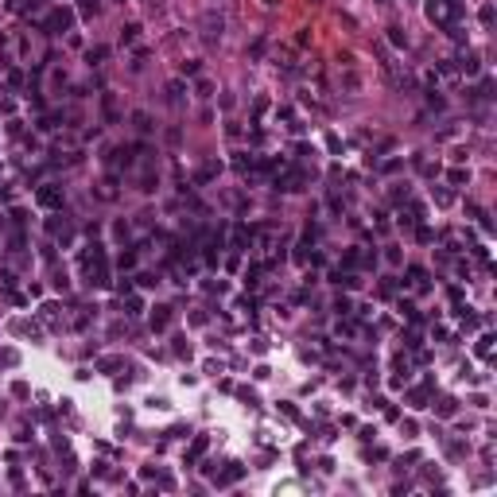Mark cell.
<instances>
[{"instance_id": "1", "label": "cell", "mask_w": 497, "mask_h": 497, "mask_svg": "<svg viewBox=\"0 0 497 497\" xmlns=\"http://www.w3.org/2000/svg\"><path fill=\"white\" fill-rule=\"evenodd\" d=\"M35 202H39V206H47V210H58V206H62V190H58L55 183H47V187H39V190H35Z\"/></svg>"}, {"instance_id": "2", "label": "cell", "mask_w": 497, "mask_h": 497, "mask_svg": "<svg viewBox=\"0 0 497 497\" xmlns=\"http://www.w3.org/2000/svg\"><path fill=\"white\" fill-rule=\"evenodd\" d=\"M70 20H74V12H70V8H55V12H51V20H47V31H66V27H70Z\"/></svg>"}, {"instance_id": "3", "label": "cell", "mask_w": 497, "mask_h": 497, "mask_svg": "<svg viewBox=\"0 0 497 497\" xmlns=\"http://www.w3.org/2000/svg\"><path fill=\"white\" fill-rule=\"evenodd\" d=\"M206 447H210V439H206V435H198V439L190 443V454H187V466H190V462H198V458L206 454Z\"/></svg>"}, {"instance_id": "4", "label": "cell", "mask_w": 497, "mask_h": 497, "mask_svg": "<svg viewBox=\"0 0 497 497\" xmlns=\"http://www.w3.org/2000/svg\"><path fill=\"white\" fill-rule=\"evenodd\" d=\"M276 187H280V190H299V187H303V175H299V171H291V175L276 179Z\"/></svg>"}, {"instance_id": "5", "label": "cell", "mask_w": 497, "mask_h": 497, "mask_svg": "<svg viewBox=\"0 0 497 497\" xmlns=\"http://www.w3.org/2000/svg\"><path fill=\"white\" fill-rule=\"evenodd\" d=\"M241 474H245V466H241V462H229V470H225V474L218 478V486H225V482H237Z\"/></svg>"}, {"instance_id": "6", "label": "cell", "mask_w": 497, "mask_h": 497, "mask_svg": "<svg viewBox=\"0 0 497 497\" xmlns=\"http://www.w3.org/2000/svg\"><path fill=\"white\" fill-rule=\"evenodd\" d=\"M167 319H171V315H167V307H156V311H152V327H156V331H164Z\"/></svg>"}, {"instance_id": "7", "label": "cell", "mask_w": 497, "mask_h": 497, "mask_svg": "<svg viewBox=\"0 0 497 497\" xmlns=\"http://www.w3.org/2000/svg\"><path fill=\"white\" fill-rule=\"evenodd\" d=\"M245 241H249V229L237 225V229H233V249H245Z\"/></svg>"}, {"instance_id": "8", "label": "cell", "mask_w": 497, "mask_h": 497, "mask_svg": "<svg viewBox=\"0 0 497 497\" xmlns=\"http://www.w3.org/2000/svg\"><path fill=\"white\" fill-rule=\"evenodd\" d=\"M388 31H392V35H388V39H392V43H396V47H408V35H404V31H400V27H388Z\"/></svg>"}, {"instance_id": "9", "label": "cell", "mask_w": 497, "mask_h": 497, "mask_svg": "<svg viewBox=\"0 0 497 497\" xmlns=\"http://www.w3.org/2000/svg\"><path fill=\"white\" fill-rule=\"evenodd\" d=\"M214 175H218V164L202 167V171H198V183H210V179H214Z\"/></svg>"}, {"instance_id": "10", "label": "cell", "mask_w": 497, "mask_h": 497, "mask_svg": "<svg viewBox=\"0 0 497 497\" xmlns=\"http://www.w3.org/2000/svg\"><path fill=\"white\" fill-rule=\"evenodd\" d=\"M136 31H140V27H136V24H128V27L120 31V43H132V39H136Z\"/></svg>"}, {"instance_id": "11", "label": "cell", "mask_w": 497, "mask_h": 497, "mask_svg": "<svg viewBox=\"0 0 497 497\" xmlns=\"http://www.w3.org/2000/svg\"><path fill=\"white\" fill-rule=\"evenodd\" d=\"M132 120H136V128H140V132H148V128H152V120H148V113H136Z\"/></svg>"}, {"instance_id": "12", "label": "cell", "mask_w": 497, "mask_h": 497, "mask_svg": "<svg viewBox=\"0 0 497 497\" xmlns=\"http://www.w3.org/2000/svg\"><path fill=\"white\" fill-rule=\"evenodd\" d=\"M408 400H412V404H416V408H424V404H427V392H424V388H416V392H412V396H408Z\"/></svg>"}, {"instance_id": "13", "label": "cell", "mask_w": 497, "mask_h": 497, "mask_svg": "<svg viewBox=\"0 0 497 497\" xmlns=\"http://www.w3.org/2000/svg\"><path fill=\"white\" fill-rule=\"evenodd\" d=\"M439 416H454V400H439Z\"/></svg>"}, {"instance_id": "14", "label": "cell", "mask_w": 497, "mask_h": 497, "mask_svg": "<svg viewBox=\"0 0 497 497\" xmlns=\"http://www.w3.org/2000/svg\"><path fill=\"white\" fill-rule=\"evenodd\" d=\"M136 264V253H120V268H132Z\"/></svg>"}, {"instance_id": "15", "label": "cell", "mask_w": 497, "mask_h": 497, "mask_svg": "<svg viewBox=\"0 0 497 497\" xmlns=\"http://www.w3.org/2000/svg\"><path fill=\"white\" fill-rule=\"evenodd\" d=\"M82 12H86V16H94V12H97V0H82Z\"/></svg>"}, {"instance_id": "16", "label": "cell", "mask_w": 497, "mask_h": 497, "mask_svg": "<svg viewBox=\"0 0 497 497\" xmlns=\"http://www.w3.org/2000/svg\"><path fill=\"white\" fill-rule=\"evenodd\" d=\"M0 113H12V101L8 97H0Z\"/></svg>"}]
</instances>
